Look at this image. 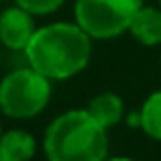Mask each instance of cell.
Segmentation results:
<instances>
[{
	"label": "cell",
	"instance_id": "6da1fadb",
	"mask_svg": "<svg viewBox=\"0 0 161 161\" xmlns=\"http://www.w3.org/2000/svg\"><path fill=\"white\" fill-rule=\"evenodd\" d=\"M94 39L75 20H53L37 27L25 49V61L51 82L80 75L92 59Z\"/></svg>",
	"mask_w": 161,
	"mask_h": 161
},
{
	"label": "cell",
	"instance_id": "7a4b0ae2",
	"mask_svg": "<svg viewBox=\"0 0 161 161\" xmlns=\"http://www.w3.org/2000/svg\"><path fill=\"white\" fill-rule=\"evenodd\" d=\"M41 147L47 161H104L108 130L86 108H71L47 125Z\"/></svg>",
	"mask_w": 161,
	"mask_h": 161
},
{
	"label": "cell",
	"instance_id": "3957f363",
	"mask_svg": "<svg viewBox=\"0 0 161 161\" xmlns=\"http://www.w3.org/2000/svg\"><path fill=\"white\" fill-rule=\"evenodd\" d=\"M53 98V82L25 63L0 80V112L12 120H31L43 114Z\"/></svg>",
	"mask_w": 161,
	"mask_h": 161
},
{
	"label": "cell",
	"instance_id": "277c9868",
	"mask_svg": "<svg viewBox=\"0 0 161 161\" xmlns=\"http://www.w3.org/2000/svg\"><path fill=\"white\" fill-rule=\"evenodd\" d=\"M143 0H74V20L94 41H110L129 33Z\"/></svg>",
	"mask_w": 161,
	"mask_h": 161
},
{
	"label": "cell",
	"instance_id": "5b68a950",
	"mask_svg": "<svg viewBox=\"0 0 161 161\" xmlns=\"http://www.w3.org/2000/svg\"><path fill=\"white\" fill-rule=\"evenodd\" d=\"M37 31L35 16L12 2L0 12V45L8 51L25 53Z\"/></svg>",
	"mask_w": 161,
	"mask_h": 161
},
{
	"label": "cell",
	"instance_id": "8992f818",
	"mask_svg": "<svg viewBox=\"0 0 161 161\" xmlns=\"http://www.w3.org/2000/svg\"><path fill=\"white\" fill-rule=\"evenodd\" d=\"M129 35L143 47H159L161 45V8L143 4L133 16Z\"/></svg>",
	"mask_w": 161,
	"mask_h": 161
},
{
	"label": "cell",
	"instance_id": "52a82bcc",
	"mask_svg": "<svg viewBox=\"0 0 161 161\" xmlns=\"http://www.w3.org/2000/svg\"><path fill=\"white\" fill-rule=\"evenodd\" d=\"M37 139L25 129H8L0 137V161H31L37 153Z\"/></svg>",
	"mask_w": 161,
	"mask_h": 161
},
{
	"label": "cell",
	"instance_id": "ba28073f",
	"mask_svg": "<svg viewBox=\"0 0 161 161\" xmlns=\"http://www.w3.org/2000/svg\"><path fill=\"white\" fill-rule=\"evenodd\" d=\"M86 110L104 126L106 130H110L112 126H116L120 120H125L126 116V106H125V100L120 98V94L116 92H100L96 94L94 98L88 102Z\"/></svg>",
	"mask_w": 161,
	"mask_h": 161
},
{
	"label": "cell",
	"instance_id": "9c48e42d",
	"mask_svg": "<svg viewBox=\"0 0 161 161\" xmlns=\"http://www.w3.org/2000/svg\"><path fill=\"white\" fill-rule=\"evenodd\" d=\"M141 129L149 139L161 143V88L151 92L145 100H143L141 108Z\"/></svg>",
	"mask_w": 161,
	"mask_h": 161
},
{
	"label": "cell",
	"instance_id": "30bf717a",
	"mask_svg": "<svg viewBox=\"0 0 161 161\" xmlns=\"http://www.w3.org/2000/svg\"><path fill=\"white\" fill-rule=\"evenodd\" d=\"M12 2L25 8L27 12H31L35 19H39V16H49L57 12L67 0H12Z\"/></svg>",
	"mask_w": 161,
	"mask_h": 161
},
{
	"label": "cell",
	"instance_id": "8fae6325",
	"mask_svg": "<svg viewBox=\"0 0 161 161\" xmlns=\"http://www.w3.org/2000/svg\"><path fill=\"white\" fill-rule=\"evenodd\" d=\"M126 125L130 126V129H141V114H139V108L133 110V112L126 114Z\"/></svg>",
	"mask_w": 161,
	"mask_h": 161
},
{
	"label": "cell",
	"instance_id": "7c38bea8",
	"mask_svg": "<svg viewBox=\"0 0 161 161\" xmlns=\"http://www.w3.org/2000/svg\"><path fill=\"white\" fill-rule=\"evenodd\" d=\"M104 161H135V159H133V157H129V155H112V157L108 155V157L104 159Z\"/></svg>",
	"mask_w": 161,
	"mask_h": 161
},
{
	"label": "cell",
	"instance_id": "4fadbf2b",
	"mask_svg": "<svg viewBox=\"0 0 161 161\" xmlns=\"http://www.w3.org/2000/svg\"><path fill=\"white\" fill-rule=\"evenodd\" d=\"M2 133H4V129H2V120H0V137H2Z\"/></svg>",
	"mask_w": 161,
	"mask_h": 161
},
{
	"label": "cell",
	"instance_id": "5bb4252c",
	"mask_svg": "<svg viewBox=\"0 0 161 161\" xmlns=\"http://www.w3.org/2000/svg\"><path fill=\"white\" fill-rule=\"evenodd\" d=\"M159 8H161V0H159Z\"/></svg>",
	"mask_w": 161,
	"mask_h": 161
}]
</instances>
